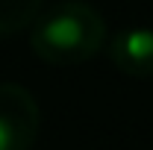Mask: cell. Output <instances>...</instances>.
Segmentation results:
<instances>
[{"label":"cell","instance_id":"cell-1","mask_svg":"<svg viewBox=\"0 0 153 150\" xmlns=\"http://www.w3.org/2000/svg\"><path fill=\"white\" fill-rule=\"evenodd\" d=\"M106 44V21L94 6L68 0L56 3L33 21L30 47L41 62L68 68L94 59Z\"/></svg>","mask_w":153,"mask_h":150},{"label":"cell","instance_id":"cell-2","mask_svg":"<svg viewBox=\"0 0 153 150\" xmlns=\"http://www.w3.org/2000/svg\"><path fill=\"white\" fill-rule=\"evenodd\" d=\"M41 127V109L21 82H0V150H30Z\"/></svg>","mask_w":153,"mask_h":150},{"label":"cell","instance_id":"cell-3","mask_svg":"<svg viewBox=\"0 0 153 150\" xmlns=\"http://www.w3.org/2000/svg\"><path fill=\"white\" fill-rule=\"evenodd\" d=\"M109 62L124 76L150 79L153 76V30L130 27V30L115 33L109 41Z\"/></svg>","mask_w":153,"mask_h":150},{"label":"cell","instance_id":"cell-4","mask_svg":"<svg viewBox=\"0 0 153 150\" xmlns=\"http://www.w3.org/2000/svg\"><path fill=\"white\" fill-rule=\"evenodd\" d=\"M41 12V0H0V36H12L33 27Z\"/></svg>","mask_w":153,"mask_h":150}]
</instances>
